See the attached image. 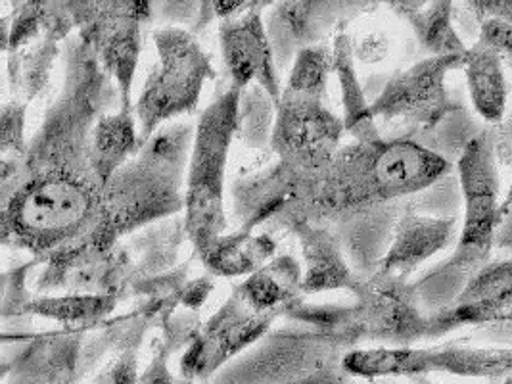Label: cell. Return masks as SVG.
Instances as JSON below:
<instances>
[{
	"mask_svg": "<svg viewBox=\"0 0 512 384\" xmlns=\"http://www.w3.org/2000/svg\"><path fill=\"white\" fill-rule=\"evenodd\" d=\"M451 171V162L415 139L351 143L325 168L300 173L280 223L338 219L384 208L430 189Z\"/></svg>",
	"mask_w": 512,
	"mask_h": 384,
	"instance_id": "cell-1",
	"label": "cell"
},
{
	"mask_svg": "<svg viewBox=\"0 0 512 384\" xmlns=\"http://www.w3.org/2000/svg\"><path fill=\"white\" fill-rule=\"evenodd\" d=\"M104 227V189L93 177L52 169L2 181V239L33 260L47 264L87 244L116 246Z\"/></svg>",
	"mask_w": 512,
	"mask_h": 384,
	"instance_id": "cell-2",
	"label": "cell"
},
{
	"mask_svg": "<svg viewBox=\"0 0 512 384\" xmlns=\"http://www.w3.org/2000/svg\"><path fill=\"white\" fill-rule=\"evenodd\" d=\"M66 83L31 139L24 160L2 162V181L35 171H70L93 177L89 150L94 125L116 96L110 75L79 37L68 41ZM96 181V179H94ZM98 183V181H96Z\"/></svg>",
	"mask_w": 512,
	"mask_h": 384,
	"instance_id": "cell-3",
	"label": "cell"
},
{
	"mask_svg": "<svg viewBox=\"0 0 512 384\" xmlns=\"http://www.w3.org/2000/svg\"><path fill=\"white\" fill-rule=\"evenodd\" d=\"M192 141L190 123L163 125L110 179L104 189V233L112 244L144 225L185 210Z\"/></svg>",
	"mask_w": 512,
	"mask_h": 384,
	"instance_id": "cell-4",
	"label": "cell"
},
{
	"mask_svg": "<svg viewBox=\"0 0 512 384\" xmlns=\"http://www.w3.org/2000/svg\"><path fill=\"white\" fill-rule=\"evenodd\" d=\"M457 169L465 204L463 231L451 258L415 283L424 312L430 298L436 300L432 312L451 304L466 283L489 264L495 250L503 191L491 129H484L466 141Z\"/></svg>",
	"mask_w": 512,
	"mask_h": 384,
	"instance_id": "cell-5",
	"label": "cell"
},
{
	"mask_svg": "<svg viewBox=\"0 0 512 384\" xmlns=\"http://www.w3.org/2000/svg\"><path fill=\"white\" fill-rule=\"evenodd\" d=\"M242 91L231 85L211 100L194 127L185 189V229L194 252L229 227L225 210V173L236 139L238 104Z\"/></svg>",
	"mask_w": 512,
	"mask_h": 384,
	"instance_id": "cell-6",
	"label": "cell"
},
{
	"mask_svg": "<svg viewBox=\"0 0 512 384\" xmlns=\"http://www.w3.org/2000/svg\"><path fill=\"white\" fill-rule=\"evenodd\" d=\"M154 45L158 64L148 73L133 108L139 123L140 146L167 121L192 114L198 108L206 81L215 77L208 52L185 27H158Z\"/></svg>",
	"mask_w": 512,
	"mask_h": 384,
	"instance_id": "cell-7",
	"label": "cell"
},
{
	"mask_svg": "<svg viewBox=\"0 0 512 384\" xmlns=\"http://www.w3.org/2000/svg\"><path fill=\"white\" fill-rule=\"evenodd\" d=\"M342 369L350 377L384 379V377H424L445 373L453 377L486 379L499 383L512 375V348H355L342 360Z\"/></svg>",
	"mask_w": 512,
	"mask_h": 384,
	"instance_id": "cell-8",
	"label": "cell"
},
{
	"mask_svg": "<svg viewBox=\"0 0 512 384\" xmlns=\"http://www.w3.org/2000/svg\"><path fill=\"white\" fill-rule=\"evenodd\" d=\"M77 37L91 48L102 70L116 81L121 110L133 112V81L139 66L142 25L152 18V4L68 2Z\"/></svg>",
	"mask_w": 512,
	"mask_h": 384,
	"instance_id": "cell-9",
	"label": "cell"
},
{
	"mask_svg": "<svg viewBox=\"0 0 512 384\" xmlns=\"http://www.w3.org/2000/svg\"><path fill=\"white\" fill-rule=\"evenodd\" d=\"M353 296L357 302L350 306V323L355 344L407 348L428 338V313L415 285L374 273L361 279Z\"/></svg>",
	"mask_w": 512,
	"mask_h": 384,
	"instance_id": "cell-10",
	"label": "cell"
},
{
	"mask_svg": "<svg viewBox=\"0 0 512 384\" xmlns=\"http://www.w3.org/2000/svg\"><path fill=\"white\" fill-rule=\"evenodd\" d=\"M461 68V56H428L394 73L371 102L374 120L424 131L436 129L447 116L459 110L447 91V75Z\"/></svg>",
	"mask_w": 512,
	"mask_h": 384,
	"instance_id": "cell-11",
	"label": "cell"
},
{
	"mask_svg": "<svg viewBox=\"0 0 512 384\" xmlns=\"http://www.w3.org/2000/svg\"><path fill=\"white\" fill-rule=\"evenodd\" d=\"M277 315L254 310L234 287L221 308L202 325L179 363V373L190 383H206L225 365L269 333Z\"/></svg>",
	"mask_w": 512,
	"mask_h": 384,
	"instance_id": "cell-12",
	"label": "cell"
},
{
	"mask_svg": "<svg viewBox=\"0 0 512 384\" xmlns=\"http://www.w3.org/2000/svg\"><path fill=\"white\" fill-rule=\"evenodd\" d=\"M344 133V121L336 118L323 100L282 91L271 150L282 166L313 173L338 154Z\"/></svg>",
	"mask_w": 512,
	"mask_h": 384,
	"instance_id": "cell-13",
	"label": "cell"
},
{
	"mask_svg": "<svg viewBox=\"0 0 512 384\" xmlns=\"http://www.w3.org/2000/svg\"><path fill=\"white\" fill-rule=\"evenodd\" d=\"M263 6L267 2H254L246 12L221 22L219 45L231 85L240 91L259 85L279 106L284 89L280 87L279 66L267 25L261 18Z\"/></svg>",
	"mask_w": 512,
	"mask_h": 384,
	"instance_id": "cell-14",
	"label": "cell"
},
{
	"mask_svg": "<svg viewBox=\"0 0 512 384\" xmlns=\"http://www.w3.org/2000/svg\"><path fill=\"white\" fill-rule=\"evenodd\" d=\"M512 321V258L489 262L480 269L451 304L428 313V338L463 327H489Z\"/></svg>",
	"mask_w": 512,
	"mask_h": 384,
	"instance_id": "cell-15",
	"label": "cell"
},
{
	"mask_svg": "<svg viewBox=\"0 0 512 384\" xmlns=\"http://www.w3.org/2000/svg\"><path fill=\"white\" fill-rule=\"evenodd\" d=\"M455 239V217L426 216L415 210H405L396 219L390 246L374 273L409 283L420 265L449 248Z\"/></svg>",
	"mask_w": 512,
	"mask_h": 384,
	"instance_id": "cell-16",
	"label": "cell"
},
{
	"mask_svg": "<svg viewBox=\"0 0 512 384\" xmlns=\"http://www.w3.org/2000/svg\"><path fill=\"white\" fill-rule=\"evenodd\" d=\"M359 4L346 2H280L267 18V35L277 66L284 70L303 48L321 45L328 29Z\"/></svg>",
	"mask_w": 512,
	"mask_h": 384,
	"instance_id": "cell-17",
	"label": "cell"
},
{
	"mask_svg": "<svg viewBox=\"0 0 512 384\" xmlns=\"http://www.w3.org/2000/svg\"><path fill=\"white\" fill-rule=\"evenodd\" d=\"M290 229L302 244L303 294L328 290H350L353 294L363 277L351 269L338 237L309 221H296Z\"/></svg>",
	"mask_w": 512,
	"mask_h": 384,
	"instance_id": "cell-18",
	"label": "cell"
},
{
	"mask_svg": "<svg viewBox=\"0 0 512 384\" xmlns=\"http://www.w3.org/2000/svg\"><path fill=\"white\" fill-rule=\"evenodd\" d=\"M236 288L257 312L277 317L290 315L303 304L302 265L296 258L282 254Z\"/></svg>",
	"mask_w": 512,
	"mask_h": 384,
	"instance_id": "cell-19",
	"label": "cell"
},
{
	"mask_svg": "<svg viewBox=\"0 0 512 384\" xmlns=\"http://www.w3.org/2000/svg\"><path fill=\"white\" fill-rule=\"evenodd\" d=\"M277 254V240L267 233L238 229L219 235L198 252L202 265L215 277H250Z\"/></svg>",
	"mask_w": 512,
	"mask_h": 384,
	"instance_id": "cell-20",
	"label": "cell"
},
{
	"mask_svg": "<svg viewBox=\"0 0 512 384\" xmlns=\"http://www.w3.org/2000/svg\"><path fill=\"white\" fill-rule=\"evenodd\" d=\"M503 58L480 43L468 48L463 58L468 95L474 104V110L493 127L503 123L507 116L509 89L503 68Z\"/></svg>",
	"mask_w": 512,
	"mask_h": 384,
	"instance_id": "cell-21",
	"label": "cell"
},
{
	"mask_svg": "<svg viewBox=\"0 0 512 384\" xmlns=\"http://www.w3.org/2000/svg\"><path fill=\"white\" fill-rule=\"evenodd\" d=\"M140 148L139 123L135 112L119 110L104 114L94 125L89 150V164L94 179L102 189Z\"/></svg>",
	"mask_w": 512,
	"mask_h": 384,
	"instance_id": "cell-22",
	"label": "cell"
},
{
	"mask_svg": "<svg viewBox=\"0 0 512 384\" xmlns=\"http://www.w3.org/2000/svg\"><path fill=\"white\" fill-rule=\"evenodd\" d=\"M334 56V72L338 77L340 93H342V108H344V127L350 133L355 143H376L382 137L378 125L371 112V102L363 91V85L355 72V48L353 41L346 31H340L332 43Z\"/></svg>",
	"mask_w": 512,
	"mask_h": 384,
	"instance_id": "cell-23",
	"label": "cell"
},
{
	"mask_svg": "<svg viewBox=\"0 0 512 384\" xmlns=\"http://www.w3.org/2000/svg\"><path fill=\"white\" fill-rule=\"evenodd\" d=\"M388 6L411 25L420 47L430 56L465 58L468 47L453 25V2H388Z\"/></svg>",
	"mask_w": 512,
	"mask_h": 384,
	"instance_id": "cell-24",
	"label": "cell"
},
{
	"mask_svg": "<svg viewBox=\"0 0 512 384\" xmlns=\"http://www.w3.org/2000/svg\"><path fill=\"white\" fill-rule=\"evenodd\" d=\"M62 41L70 39L64 37L62 33L48 31L47 35H43L41 39L33 41L22 50L6 54L8 77L16 100L29 104L45 91L54 62L60 54Z\"/></svg>",
	"mask_w": 512,
	"mask_h": 384,
	"instance_id": "cell-25",
	"label": "cell"
},
{
	"mask_svg": "<svg viewBox=\"0 0 512 384\" xmlns=\"http://www.w3.org/2000/svg\"><path fill=\"white\" fill-rule=\"evenodd\" d=\"M114 294H62L39 296L24 308V315H37L68 327H89L108 321L117 308Z\"/></svg>",
	"mask_w": 512,
	"mask_h": 384,
	"instance_id": "cell-26",
	"label": "cell"
},
{
	"mask_svg": "<svg viewBox=\"0 0 512 384\" xmlns=\"http://www.w3.org/2000/svg\"><path fill=\"white\" fill-rule=\"evenodd\" d=\"M277 104L259 85L242 91L238 104L236 139L248 148H267L273 141Z\"/></svg>",
	"mask_w": 512,
	"mask_h": 384,
	"instance_id": "cell-27",
	"label": "cell"
},
{
	"mask_svg": "<svg viewBox=\"0 0 512 384\" xmlns=\"http://www.w3.org/2000/svg\"><path fill=\"white\" fill-rule=\"evenodd\" d=\"M463 6L478 25L476 43L512 62V0H474Z\"/></svg>",
	"mask_w": 512,
	"mask_h": 384,
	"instance_id": "cell-28",
	"label": "cell"
},
{
	"mask_svg": "<svg viewBox=\"0 0 512 384\" xmlns=\"http://www.w3.org/2000/svg\"><path fill=\"white\" fill-rule=\"evenodd\" d=\"M330 72H334L332 48L326 47L323 43L303 48L292 62L284 93L325 102Z\"/></svg>",
	"mask_w": 512,
	"mask_h": 384,
	"instance_id": "cell-29",
	"label": "cell"
},
{
	"mask_svg": "<svg viewBox=\"0 0 512 384\" xmlns=\"http://www.w3.org/2000/svg\"><path fill=\"white\" fill-rule=\"evenodd\" d=\"M491 131L497 166H501L507 173V189L501 198L495 248L512 252V118L491 127Z\"/></svg>",
	"mask_w": 512,
	"mask_h": 384,
	"instance_id": "cell-30",
	"label": "cell"
},
{
	"mask_svg": "<svg viewBox=\"0 0 512 384\" xmlns=\"http://www.w3.org/2000/svg\"><path fill=\"white\" fill-rule=\"evenodd\" d=\"M27 106L22 100H8L2 104L0 114V152L2 162L24 160L29 144L25 141V114Z\"/></svg>",
	"mask_w": 512,
	"mask_h": 384,
	"instance_id": "cell-31",
	"label": "cell"
},
{
	"mask_svg": "<svg viewBox=\"0 0 512 384\" xmlns=\"http://www.w3.org/2000/svg\"><path fill=\"white\" fill-rule=\"evenodd\" d=\"M43 264L41 260H31L29 264L22 265L14 271H6L2 275V313H4V321H8L10 317H18L24 315V308L33 300L27 294V287H25V279L29 269H33L35 265Z\"/></svg>",
	"mask_w": 512,
	"mask_h": 384,
	"instance_id": "cell-32",
	"label": "cell"
},
{
	"mask_svg": "<svg viewBox=\"0 0 512 384\" xmlns=\"http://www.w3.org/2000/svg\"><path fill=\"white\" fill-rule=\"evenodd\" d=\"M139 381L137 350H127L108 363L104 373L96 379V384H139Z\"/></svg>",
	"mask_w": 512,
	"mask_h": 384,
	"instance_id": "cell-33",
	"label": "cell"
},
{
	"mask_svg": "<svg viewBox=\"0 0 512 384\" xmlns=\"http://www.w3.org/2000/svg\"><path fill=\"white\" fill-rule=\"evenodd\" d=\"M213 290V279L211 275H204L198 279L188 281L187 285L181 290L179 294V302L183 308H187L190 312H196L198 308L204 306V302L208 300V296Z\"/></svg>",
	"mask_w": 512,
	"mask_h": 384,
	"instance_id": "cell-34",
	"label": "cell"
},
{
	"mask_svg": "<svg viewBox=\"0 0 512 384\" xmlns=\"http://www.w3.org/2000/svg\"><path fill=\"white\" fill-rule=\"evenodd\" d=\"M353 48H355V54L361 60H365L369 64H376V62H382L388 56L390 41L382 33H371V35L363 37V41L359 45L353 43Z\"/></svg>",
	"mask_w": 512,
	"mask_h": 384,
	"instance_id": "cell-35",
	"label": "cell"
},
{
	"mask_svg": "<svg viewBox=\"0 0 512 384\" xmlns=\"http://www.w3.org/2000/svg\"><path fill=\"white\" fill-rule=\"evenodd\" d=\"M64 384H79V383H77V379H73V381H68V383H64Z\"/></svg>",
	"mask_w": 512,
	"mask_h": 384,
	"instance_id": "cell-36",
	"label": "cell"
},
{
	"mask_svg": "<svg viewBox=\"0 0 512 384\" xmlns=\"http://www.w3.org/2000/svg\"><path fill=\"white\" fill-rule=\"evenodd\" d=\"M509 64H511V66H512V62H509Z\"/></svg>",
	"mask_w": 512,
	"mask_h": 384,
	"instance_id": "cell-37",
	"label": "cell"
},
{
	"mask_svg": "<svg viewBox=\"0 0 512 384\" xmlns=\"http://www.w3.org/2000/svg\"><path fill=\"white\" fill-rule=\"evenodd\" d=\"M491 384H495V383H491Z\"/></svg>",
	"mask_w": 512,
	"mask_h": 384,
	"instance_id": "cell-38",
	"label": "cell"
}]
</instances>
